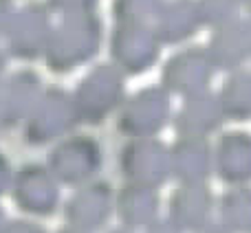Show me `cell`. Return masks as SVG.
<instances>
[{"instance_id": "8992f818", "label": "cell", "mask_w": 251, "mask_h": 233, "mask_svg": "<svg viewBox=\"0 0 251 233\" xmlns=\"http://www.w3.org/2000/svg\"><path fill=\"white\" fill-rule=\"evenodd\" d=\"M113 209V194L106 183H91L82 187L66 205V220L77 231H95L108 220Z\"/></svg>"}, {"instance_id": "d6986e66", "label": "cell", "mask_w": 251, "mask_h": 233, "mask_svg": "<svg viewBox=\"0 0 251 233\" xmlns=\"http://www.w3.org/2000/svg\"><path fill=\"white\" fill-rule=\"evenodd\" d=\"M7 183H9V169H7V163H4V159L0 156V191H4Z\"/></svg>"}, {"instance_id": "603a6c76", "label": "cell", "mask_w": 251, "mask_h": 233, "mask_svg": "<svg viewBox=\"0 0 251 233\" xmlns=\"http://www.w3.org/2000/svg\"><path fill=\"white\" fill-rule=\"evenodd\" d=\"M110 233H130V231H126V229H117V231H110Z\"/></svg>"}, {"instance_id": "5bb4252c", "label": "cell", "mask_w": 251, "mask_h": 233, "mask_svg": "<svg viewBox=\"0 0 251 233\" xmlns=\"http://www.w3.org/2000/svg\"><path fill=\"white\" fill-rule=\"evenodd\" d=\"M119 218L124 225L128 227H146L152 225L156 218V209H159V198H156L154 189L139 185H128L119 194L117 200Z\"/></svg>"}, {"instance_id": "52a82bcc", "label": "cell", "mask_w": 251, "mask_h": 233, "mask_svg": "<svg viewBox=\"0 0 251 233\" xmlns=\"http://www.w3.org/2000/svg\"><path fill=\"white\" fill-rule=\"evenodd\" d=\"M13 198L18 207L33 216H47L57 207L55 178L40 165H29L20 172L13 185Z\"/></svg>"}, {"instance_id": "9c48e42d", "label": "cell", "mask_w": 251, "mask_h": 233, "mask_svg": "<svg viewBox=\"0 0 251 233\" xmlns=\"http://www.w3.org/2000/svg\"><path fill=\"white\" fill-rule=\"evenodd\" d=\"M225 113L216 97L199 93V95L187 97L181 113L176 116V130L183 137L203 139L205 134H212L221 128Z\"/></svg>"}, {"instance_id": "3957f363", "label": "cell", "mask_w": 251, "mask_h": 233, "mask_svg": "<svg viewBox=\"0 0 251 233\" xmlns=\"http://www.w3.org/2000/svg\"><path fill=\"white\" fill-rule=\"evenodd\" d=\"M77 119L79 116L77 110H75L73 99L64 91L51 88V91L44 93V97L31 110L25 132L26 141L44 143L62 132H69Z\"/></svg>"}, {"instance_id": "9a60e30c", "label": "cell", "mask_w": 251, "mask_h": 233, "mask_svg": "<svg viewBox=\"0 0 251 233\" xmlns=\"http://www.w3.org/2000/svg\"><path fill=\"white\" fill-rule=\"evenodd\" d=\"M221 106L225 116L231 119H251V73H236L223 86Z\"/></svg>"}, {"instance_id": "ac0fdd59", "label": "cell", "mask_w": 251, "mask_h": 233, "mask_svg": "<svg viewBox=\"0 0 251 233\" xmlns=\"http://www.w3.org/2000/svg\"><path fill=\"white\" fill-rule=\"evenodd\" d=\"M148 233H181V229L172 220H154L148 227Z\"/></svg>"}, {"instance_id": "ba28073f", "label": "cell", "mask_w": 251, "mask_h": 233, "mask_svg": "<svg viewBox=\"0 0 251 233\" xmlns=\"http://www.w3.org/2000/svg\"><path fill=\"white\" fill-rule=\"evenodd\" d=\"M170 167L181 185H203L212 167L209 145L203 139L183 137L170 152Z\"/></svg>"}, {"instance_id": "8fae6325", "label": "cell", "mask_w": 251, "mask_h": 233, "mask_svg": "<svg viewBox=\"0 0 251 233\" xmlns=\"http://www.w3.org/2000/svg\"><path fill=\"white\" fill-rule=\"evenodd\" d=\"M209 77H212L209 60H205L196 51L174 57L163 70V84L168 91L185 97L203 93V88L209 84Z\"/></svg>"}, {"instance_id": "cb8c5ba5", "label": "cell", "mask_w": 251, "mask_h": 233, "mask_svg": "<svg viewBox=\"0 0 251 233\" xmlns=\"http://www.w3.org/2000/svg\"><path fill=\"white\" fill-rule=\"evenodd\" d=\"M0 77H2V60H0Z\"/></svg>"}, {"instance_id": "4fadbf2b", "label": "cell", "mask_w": 251, "mask_h": 233, "mask_svg": "<svg viewBox=\"0 0 251 233\" xmlns=\"http://www.w3.org/2000/svg\"><path fill=\"white\" fill-rule=\"evenodd\" d=\"M40 97V84L33 73H18L0 91V125H11L31 115Z\"/></svg>"}, {"instance_id": "7c38bea8", "label": "cell", "mask_w": 251, "mask_h": 233, "mask_svg": "<svg viewBox=\"0 0 251 233\" xmlns=\"http://www.w3.org/2000/svg\"><path fill=\"white\" fill-rule=\"evenodd\" d=\"M212 211V194L205 185H183L170 203V220L178 229L199 231L207 225Z\"/></svg>"}, {"instance_id": "7402d4cb", "label": "cell", "mask_w": 251, "mask_h": 233, "mask_svg": "<svg viewBox=\"0 0 251 233\" xmlns=\"http://www.w3.org/2000/svg\"><path fill=\"white\" fill-rule=\"evenodd\" d=\"M2 229H4V225H2V211H0V233H2Z\"/></svg>"}, {"instance_id": "5b68a950", "label": "cell", "mask_w": 251, "mask_h": 233, "mask_svg": "<svg viewBox=\"0 0 251 233\" xmlns=\"http://www.w3.org/2000/svg\"><path fill=\"white\" fill-rule=\"evenodd\" d=\"M170 115L168 95L159 88H148L134 95L119 115V130L130 137L146 139L159 132Z\"/></svg>"}, {"instance_id": "ffe728a7", "label": "cell", "mask_w": 251, "mask_h": 233, "mask_svg": "<svg viewBox=\"0 0 251 233\" xmlns=\"http://www.w3.org/2000/svg\"><path fill=\"white\" fill-rule=\"evenodd\" d=\"M196 233H229V231H227L223 225H212V222H207V225L201 227Z\"/></svg>"}, {"instance_id": "e0dca14e", "label": "cell", "mask_w": 251, "mask_h": 233, "mask_svg": "<svg viewBox=\"0 0 251 233\" xmlns=\"http://www.w3.org/2000/svg\"><path fill=\"white\" fill-rule=\"evenodd\" d=\"M2 233H44L40 227H35L33 222H9V225H4Z\"/></svg>"}, {"instance_id": "2e32d148", "label": "cell", "mask_w": 251, "mask_h": 233, "mask_svg": "<svg viewBox=\"0 0 251 233\" xmlns=\"http://www.w3.org/2000/svg\"><path fill=\"white\" fill-rule=\"evenodd\" d=\"M223 227L227 231H251V189L236 187L223 196Z\"/></svg>"}, {"instance_id": "6da1fadb", "label": "cell", "mask_w": 251, "mask_h": 233, "mask_svg": "<svg viewBox=\"0 0 251 233\" xmlns=\"http://www.w3.org/2000/svg\"><path fill=\"white\" fill-rule=\"evenodd\" d=\"M124 95V82L119 70L101 66L93 70L73 97L77 116L88 123H100L119 106Z\"/></svg>"}, {"instance_id": "44dd1931", "label": "cell", "mask_w": 251, "mask_h": 233, "mask_svg": "<svg viewBox=\"0 0 251 233\" xmlns=\"http://www.w3.org/2000/svg\"><path fill=\"white\" fill-rule=\"evenodd\" d=\"M60 233H84V231H77V229H73V227H71V229H64V231H60Z\"/></svg>"}, {"instance_id": "7a4b0ae2", "label": "cell", "mask_w": 251, "mask_h": 233, "mask_svg": "<svg viewBox=\"0 0 251 233\" xmlns=\"http://www.w3.org/2000/svg\"><path fill=\"white\" fill-rule=\"evenodd\" d=\"M119 165L128 185L148 187V189L159 187L172 174L168 147L156 141H146V139L126 145Z\"/></svg>"}, {"instance_id": "30bf717a", "label": "cell", "mask_w": 251, "mask_h": 233, "mask_svg": "<svg viewBox=\"0 0 251 233\" xmlns=\"http://www.w3.org/2000/svg\"><path fill=\"white\" fill-rule=\"evenodd\" d=\"M218 174L227 185L243 187L251 181V137L229 132L221 139L216 152Z\"/></svg>"}, {"instance_id": "277c9868", "label": "cell", "mask_w": 251, "mask_h": 233, "mask_svg": "<svg viewBox=\"0 0 251 233\" xmlns=\"http://www.w3.org/2000/svg\"><path fill=\"white\" fill-rule=\"evenodd\" d=\"M51 174L66 185H82L101 165V152L97 141L88 137H75L64 141L51 154Z\"/></svg>"}]
</instances>
